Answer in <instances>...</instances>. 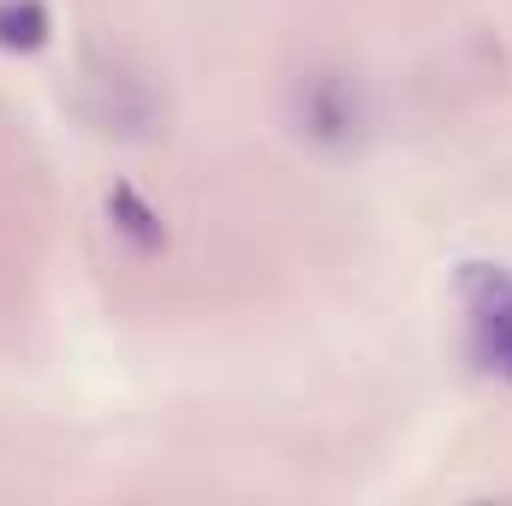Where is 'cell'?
Instances as JSON below:
<instances>
[{
  "mask_svg": "<svg viewBox=\"0 0 512 506\" xmlns=\"http://www.w3.org/2000/svg\"><path fill=\"white\" fill-rule=\"evenodd\" d=\"M48 6L42 0H0V48L6 54H36L48 48Z\"/></svg>",
  "mask_w": 512,
  "mask_h": 506,
  "instance_id": "3957f363",
  "label": "cell"
},
{
  "mask_svg": "<svg viewBox=\"0 0 512 506\" xmlns=\"http://www.w3.org/2000/svg\"><path fill=\"white\" fill-rule=\"evenodd\" d=\"M304 120L316 137H352L358 131V108H352V90L334 84V78H316L310 96H304Z\"/></svg>",
  "mask_w": 512,
  "mask_h": 506,
  "instance_id": "6da1fadb",
  "label": "cell"
},
{
  "mask_svg": "<svg viewBox=\"0 0 512 506\" xmlns=\"http://www.w3.org/2000/svg\"><path fill=\"white\" fill-rule=\"evenodd\" d=\"M108 221H114V233H126L137 251H161V245H167L161 215H155L131 185H114V191H108Z\"/></svg>",
  "mask_w": 512,
  "mask_h": 506,
  "instance_id": "7a4b0ae2",
  "label": "cell"
},
{
  "mask_svg": "<svg viewBox=\"0 0 512 506\" xmlns=\"http://www.w3.org/2000/svg\"><path fill=\"white\" fill-rule=\"evenodd\" d=\"M471 346H477V358H483L489 370H501V376L512 381V286H507V298H501V310H495V322H489Z\"/></svg>",
  "mask_w": 512,
  "mask_h": 506,
  "instance_id": "277c9868",
  "label": "cell"
}]
</instances>
